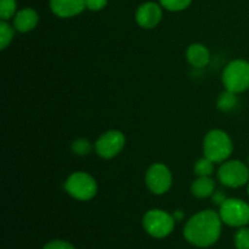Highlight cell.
Returning a JSON list of instances; mask_svg holds the SVG:
<instances>
[{"instance_id": "obj_11", "label": "cell", "mask_w": 249, "mask_h": 249, "mask_svg": "<svg viewBox=\"0 0 249 249\" xmlns=\"http://www.w3.org/2000/svg\"><path fill=\"white\" fill-rule=\"evenodd\" d=\"M50 7L56 16L68 18L84 11L87 5L85 0H50Z\"/></svg>"}, {"instance_id": "obj_12", "label": "cell", "mask_w": 249, "mask_h": 249, "mask_svg": "<svg viewBox=\"0 0 249 249\" xmlns=\"http://www.w3.org/2000/svg\"><path fill=\"white\" fill-rule=\"evenodd\" d=\"M39 22V15L32 7H24L19 10L14 18V27L17 32L27 33L33 31Z\"/></svg>"}, {"instance_id": "obj_9", "label": "cell", "mask_w": 249, "mask_h": 249, "mask_svg": "<svg viewBox=\"0 0 249 249\" xmlns=\"http://www.w3.org/2000/svg\"><path fill=\"white\" fill-rule=\"evenodd\" d=\"M125 146V136L119 130H108L102 134L95 142L96 153L104 160L116 157Z\"/></svg>"}, {"instance_id": "obj_20", "label": "cell", "mask_w": 249, "mask_h": 249, "mask_svg": "<svg viewBox=\"0 0 249 249\" xmlns=\"http://www.w3.org/2000/svg\"><path fill=\"white\" fill-rule=\"evenodd\" d=\"M162 7L168 11H182L190 6L192 0H160Z\"/></svg>"}, {"instance_id": "obj_5", "label": "cell", "mask_w": 249, "mask_h": 249, "mask_svg": "<svg viewBox=\"0 0 249 249\" xmlns=\"http://www.w3.org/2000/svg\"><path fill=\"white\" fill-rule=\"evenodd\" d=\"M143 229L155 238H164L173 232L175 225L174 216L162 209H151L143 215Z\"/></svg>"}, {"instance_id": "obj_1", "label": "cell", "mask_w": 249, "mask_h": 249, "mask_svg": "<svg viewBox=\"0 0 249 249\" xmlns=\"http://www.w3.org/2000/svg\"><path fill=\"white\" fill-rule=\"evenodd\" d=\"M220 215L214 211L207 209L187 220L184 228V236L191 245L197 247H209L219 240L221 233Z\"/></svg>"}, {"instance_id": "obj_16", "label": "cell", "mask_w": 249, "mask_h": 249, "mask_svg": "<svg viewBox=\"0 0 249 249\" xmlns=\"http://www.w3.org/2000/svg\"><path fill=\"white\" fill-rule=\"evenodd\" d=\"M14 36L15 27L10 26L7 21H0V49H6L11 44Z\"/></svg>"}, {"instance_id": "obj_21", "label": "cell", "mask_w": 249, "mask_h": 249, "mask_svg": "<svg viewBox=\"0 0 249 249\" xmlns=\"http://www.w3.org/2000/svg\"><path fill=\"white\" fill-rule=\"evenodd\" d=\"M235 246L237 249H249V229L240 228L235 235Z\"/></svg>"}, {"instance_id": "obj_27", "label": "cell", "mask_w": 249, "mask_h": 249, "mask_svg": "<svg viewBox=\"0 0 249 249\" xmlns=\"http://www.w3.org/2000/svg\"><path fill=\"white\" fill-rule=\"evenodd\" d=\"M248 167H249V157H248Z\"/></svg>"}, {"instance_id": "obj_22", "label": "cell", "mask_w": 249, "mask_h": 249, "mask_svg": "<svg viewBox=\"0 0 249 249\" xmlns=\"http://www.w3.org/2000/svg\"><path fill=\"white\" fill-rule=\"evenodd\" d=\"M43 249H75L71 243L66 242L62 240H55L51 242L46 243Z\"/></svg>"}, {"instance_id": "obj_23", "label": "cell", "mask_w": 249, "mask_h": 249, "mask_svg": "<svg viewBox=\"0 0 249 249\" xmlns=\"http://www.w3.org/2000/svg\"><path fill=\"white\" fill-rule=\"evenodd\" d=\"M85 5L91 11H100L106 7L107 0H85Z\"/></svg>"}, {"instance_id": "obj_6", "label": "cell", "mask_w": 249, "mask_h": 249, "mask_svg": "<svg viewBox=\"0 0 249 249\" xmlns=\"http://www.w3.org/2000/svg\"><path fill=\"white\" fill-rule=\"evenodd\" d=\"M218 179L224 186L238 189L249 182V168L241 160H225L218 170Z\"/></svg>"}, {"instance_id": "obj_14", "label": "cell", "mask_w": 249, "mask_h": 249, "mask_svg": "<svg viewBox=\"0 0 249 249\" xmlns=\"http://www.w3.org/2000/svg\"><path fill=\"white\" fill-rule=\"evenodd\" d=\"M215 190V184L211 177H198L191 185V192L197 198H207Z\"/></svg>"}, {"instance_id": "obj_19", "label": "cell", "mask_w": 249, "mask_h": 249, "mask_svg": "<svg viewBox=\"0 0 249 249\" xmlns=\"http://www.w3.org/2000/svg\"><path fill=\"white\" fill-rule=\"evenodd\" d=\"M91 143H90L89 140L87 139H77L72 142L71 145V150L74 155L78 156H87L91 152Z\"/></svg>"}, {"instance_id": "obj_2", "label": "cell", "mask_w": 249, "mask_h": 249, "mask_svg": "<svg viewBox=\"0 0 249 249\" xmlns=\"http://www.w3.org/2000/svg\"><path fill=\"white\" fill-rule=\"evenodd\" d=\"M233 151V143L228 133L220 129L208 131L203 140V152L214 163L225 162Z\"/></svg>"}, {"instance_id": "obj_8", "label": "cell", "mask_w": 249, "mask_h": 249, "mask_svg": "<svg viewBox=\"0 0 249 249\" xmlns=\"http://www.w3.org/2000/svg\"><path fill=\"white\" fill-rule=\"evenodd\" d=\"M146 185L155 195H163L172 187L173 177L169 168L163 163H155L146 172Z\"/></svg>"}, {"instance_id": "obj_24", "label": "cell", "mask_w": 249, "mask_h": 249, "mask_svg": "<svg viewBox=\"0 0 249 249\" xmlns=\"http://www.w3.org/2000/svg\"><path fill=\"white\" fill-rule=\"evenodd\" d=\"M212 199H213V202L215 204L221 206V204H223L228 198H226L225 194H224L223 191H215L213 195H212Z\"/></svg>"}, {"instance_id": "obj_10", "label": "cell", "mask_w": 249, "mask_h": 249, "mask_svg": "<svg viewBox=\"0 0 249 249\" xmlns=\"http://www.w3.org/2000/svg\"><path fill=\"white\" fill-rule=\"evenodd\" d=\"M163 16L162 7L152 1L143 2L138 7L135 14V19L138 24L142 28H155L160 22Z\"/></svg>"}, {"instance_id": "obj_26", "label": "cell", "mask_w": 249, "mask_h": 249, "mask_svg": "<svg viewBox=\"0 0 249 249\" xmlns=\"http://www.w3.org/2000/svg\"><path fill=\"white\" fill-rule=\"evenodd\" d=\"M248 195H249V182H248Z\"/></svg>"}, {"instance_id": "obj_25", "label": "cell", "mask_w": 249, "mask_h": 249, "mask_svg": "<svg viewBox=\"0 0 249 249\" xmlns=\"http://www.w3.org/2000/svg\"><path fill=\"white\" fill-rule=\"evenodd\" d=\"M173 216H174L175 220H181L182 216H184V213H182L181 211H177V212H175L174 215H173Z\"/></svg>"}, {"instance_id": "obj_15", "label": "cell", "mask_w": 249, "mask_h": 249, "mask_svg": "<svg viewBox=\"0 0 249 249\" xmlns=\"http://www.w3.org/2000/svg\"><path fill=\"white\" fill-rule=\"evenodd\" d=\"M237 105V96H236L235 92L225 91L221 92L218 97V101H216V107L220 109L221 112H229L231 109H233Z\"/></svg>"}, {"instance_id": "obj_7", "label": "cell", "mask_w": 249, "mask_h": 249, "mask_svg": "<svg viewBox=\"0 0 249 249\" xmlns=\"http://www.w3.org/2000/svg\"><path fill=\"white\" fill-rule=\"evenodd\" d=\"M224 224L232 228H242L249 224V204L240 198H228L219 211Z\"/></svg>"}, {"instance_id": "obj_3", "label": "cell", "mask_w": 249, "mask_h": 249, "mask_svg": "<svg viewBox=\"0 0 249 249\" xmlns=\"http://www.w3.org/2000/svg\"><path fill=\"white\" fill-rule=\"evenodd\" d=\"M221 80L226 90L235 94L249 89V62L245 60L231 61L224 70Z\"/></svg>"}, {"instance_id": "obj_13", "label": "cell", "mask_w": 249, "mask_h": 249, "mask_svg": "<svg viewBox=\"0 0 249 249\" xmlns=\"http://www.w3.org/2000/svg\"><path fill=\"white\" fill-rule=\"evenodd\" d=\"M186 58L195 68H204L211 61V53L203 44L195 43L187 48Z\"/></svg>"}, {"instance_id": "obj_18", "label": "cell", "mask_w": 249, "mask_h": 249, "mask_svg": "<svg viewBox=\"0 0 249 249\" xmlns=\"http://www.w3.org/2000/svg\"><path fill=\"white\" fill-rule=\"evenodd\" d=\"M16 0H0V18L1 21H9L16 12Z\"/></svg>"}, {"instance_id": "obj_4", "label": "cell", "mask_w": 249, "mask_h": 249, "mask_svg": "<svg viewBox=\"0 0 249 249\" xmlns=\"http://www.w3.org/2000/svg\"><path fill=\"white\" fill-rule=\"evenodd\" d=\"M65 189L71 197L78 201H90L97 194L96 181L85 172L72 173L66 180Z\"/></svg>"}, {"instance_id": "obj_17", "label": "cell", "mask_w": 249, "mask_h": 249, "mask_svg": "<svg viewBox=\"0 0 249 249\" xmlns=\"http://www.w3.org/2000/svg\"><path fill=\"white\" fill-rule=\"evenodd\" d=\"M194 170L197 177H211L214 172V162L204 156L195 163Z\"/></svg>"}]
</instances>
